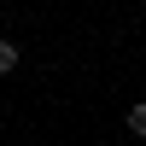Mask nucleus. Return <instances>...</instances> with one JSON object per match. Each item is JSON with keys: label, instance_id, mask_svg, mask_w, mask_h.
Returning <instances> with one entry per match:
<instances>
[{"label": "nucleus", "instance_id": "f257e3e1", "mask_svg": "<svg viewBox=\"0 0 146 146\" xmlns=\"http://www.w3.org/2000/svg\"><path fill=\"white\" fill-rule=\"evenodd\" d=\"M129 129H135V135H146V100L129 105Z\"/></svg>", "mask_w": 146, "mask_h": 146}, {"label": "nucleus", "instance_id": "f03ea898", "mask_svg": "<svg viewBox=\"0 0 146 146\" xmlns=\"http://www.w3.org/2000/svg\"><path fill=\"white\" fill-rule=\"evenodd\" d=\"M6 70H18V47H12V41H0V76H6Z\"/></svg>", "mask_w": 146, "mask_h": 146}]
</instances>
